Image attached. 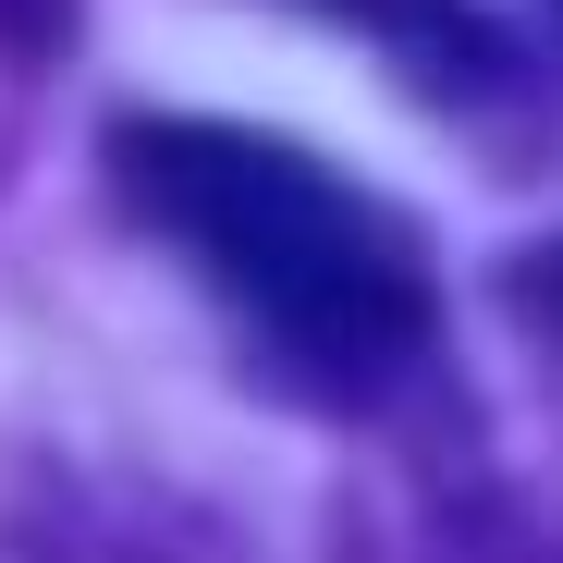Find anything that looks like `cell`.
<instances>
[{
  "instance_id": "obj_1",
  "label": "cell",
  "mask_w": 563,
  "mask_h": 563,
  "mask_svg": "<svg viewBox=\"0 0 563 563\" xmlns=\"http://www.w3.org/2000/svg\"><path fill=\"white\" fill-rule=\"evenodd\" d=\"M111 197L172 269L221 295L245 355L295 405L393 417L429 380L441 355L429 233L393 197H367L355 172H331L319 147L221 111H135L111 123Z\"/></svg>"
},
{
  "instance_id": "obj_2",
  "label": "cell",
  "mask_w": 563,
  "mask_h": 563,
  "mask_svg": "<svg viewBox=\"0 0 563 563\" xmlns=\"http://www.w3.org/2000/svg\"><path fill=\"white\" fill-rule=\"evenodd\" d=\"M295 13L355 25L380 62H405L441 111H515L527 99V62H515V37L478 13V0H295Z\"/></svg>"
},
{
  "instance_id": "obj_3",
  "label": "cell",
  "mask_w": 563,
  "mask_h": 563,
  "mask_svg": "<svg viewBox=\"0 0 563 563\" xmlns=\"http://www.w3.org/2000/svg\"><path fill=\"white\" fill-rule=\"evenodd\" d=\"M503 319H515L527 367H539L551 405H563V233H539L527 257H503Z\"/></svg>"
},
{
  "instance_id": "obj_4",
  "label": "cell",
  "mask_w": 563,
  "mask_h": 563,
  "mask_svg": "<svg viewBox=\"0 0 563 563\" xmlns=\"http://www.w3.org/2000/svg\"><path fill=\"white\" fill-rule=\"evenodd\" d=\"M551 13H563V0H551Z\"/></svg>"
}]
</instances>
